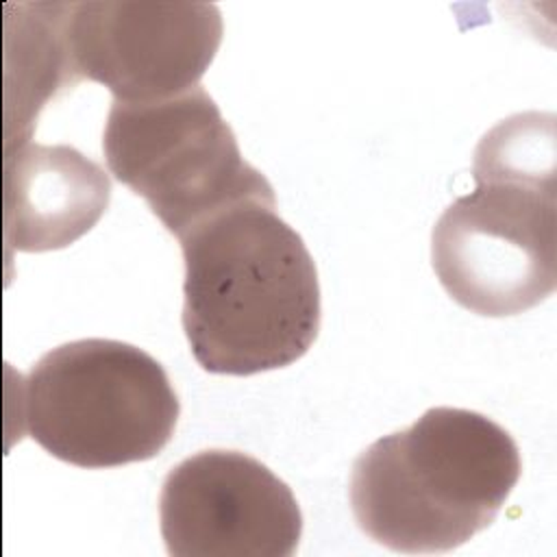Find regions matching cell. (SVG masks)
Listing matches in <instances>:
<instances>
[{"instance_id":"cell-7","label":"cell","mask_w":557,"mask_h":557,"mask_svg":"<svg viewBox=\"0 0 557 557\" xmlns=\"http://www.w3.org/2000/svg\"><path fill=\"white\" fill-rule=\"evenodd\" d=\"M159 522L172 557H292L302 537L289 485L226 448L200 450L168 472Z\"/></svg>"},{"instance_id":"cell-8","label":"cell","mask_w":557,"mask_h":557,"mask_svg":"<svg viewBox=\"0 0 557 557\" xmlns=\"http://www.w3.org/2000/svg\"><path fill=\"white\" fill-rule=\"evenodd\" d=\"M111 178L67 144L4 146V244L20 252L61 250L107 213Z\"/></svg>"},{"instance_id":"cell-5","label":"cell","mask_w":557,"mask_h":557,"mask_svg":"<svg viewBox=\"0 0 557 557\" xmlns=\"http://www.w3.org/2000/svg\"><path fill=\"white\" fill-rule=\"evenodd\" d=\"M102 152L115 181L144 198L176 239L233 205H276L270 181L242 157L200 85L150 102L113 100Z\"/></svg>"},{"instance_id":"cell-4","label":"cell","mask_w":557,"mask_h":557,"mask_svg":"<svg viewBox=\"0 0 557 557\" xmlns=\"http://www.w3.org/2000/svg\"><path fill=\"white\" fill-rule=\"evenodd\" d=\"M181 400L146 350L104 337L61 344L17 376V440L78 468L157 457L172 440Z\"/></svg>"},{"instance_id":"cell-6","label":"cell","mask_w":557,"mask_h":557,"mask_svg":"<svg viewBox=\"0 0 557 557\" xmlns=\"http://www.w3.org/2000/svg\"><path fill=\"white\" fill-rule=\"evenodd\" d=\"M65 46L76 78L120 102H150L200 85L222 44L209 2H65Z\"/></svg>"},{"instance_id":"cell-1","label":"cell","mask_w":557,"mask_h":557,"mask_svg":"<svg viewBox=\"0 0 557 557\" xmlns=\"http://www.w3.org/2000/svg\"><path fill=\"white\" fill-rule=\"evenodd\" d=\"M274 207L233 205L178 239L181 322L194 359L211 374L285 368L318 337V270L302 237Z\"/></svg>"},{"instance_id":"cell-3","label":"cell","mask_w":557,"mask_h":557,"mask_svg":"<svg viewBox=\"0 0 557 557\" xmlns=\"http://www.w3.org/2000/svg\"><path fill=\"white\" fill-rule=\"evenodd\" d=\"M520 472L507 429L472 409L433 407L355 459L348 498L357 527L376 544L448 553L496 520Z\"/></svg>"},{"instance_id":"cell-2","label":"cell","mask_w":557,"mask_h":557,"mask_svg":"<svg viewBox=\"0 0 557 557\" xmlns=\"http://www.w3.org/2000/svg\"><path fill=\"white\" fill-rule=\"evenodd\" d=\"M555 115L516 113L490 128L472 163L474 191L431 233V263L448 296L485 315H518L555 292Z\"/></svg>"}]
</instances>
